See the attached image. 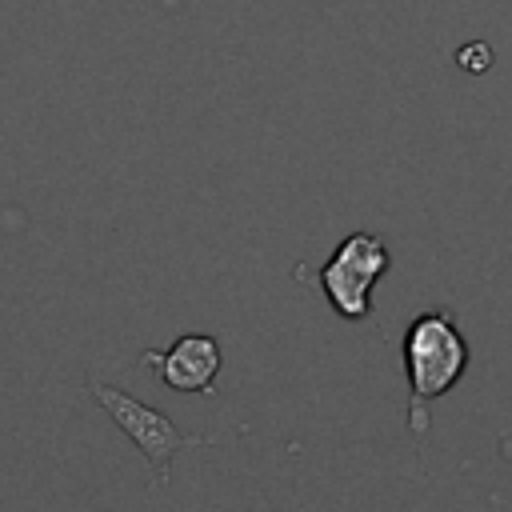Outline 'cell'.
I'll use <instances>...</instances> for the list:
<instances>
[{
  "label": "cell",
  "mask_w": 512,
  "mask_h": 512,
  "mask_svg": "<svg viewBox=\"0 0 512 512\" xmlns=\"http://www.w3.org/2000/svg\"><path fill=\"white\" fill-rule=\"evenodd\" d=\"M388 272V248L372 232H352L336 244L332 260L320 268V288L344 320H364L372 312V284Z\"/></svg>",
  "instance_id": "3"
},
{
  "label": "cell",
  "mask_w": 512,
  "mask_h": 512,
  "mask_svg": "<svg viewBox=\"0 0 512 512\" xmlns=\"http://www.w3.org/2000/svg\"><path fill=\"white\" fill-rule=\"evenodd\" d=\"M404 368L412 384V416L424 400L444 396L468 368V340L448 312H424L404 332Z\"/></svg>",
  "instance_id": "1"
},
{
  "label": "cell",
  "mask_w": 512,
  "mask_h": 512,
  "mask_svg": "<svg viewBox=\"0 0 512 512\" xmlns=\"http://www.w3.org/2000/svg\"><path fill=\"white\" fill-rule=\"evenodd\" d=\"M88 392L92 400L112 416V424L148 456L152 472H156V484H168V468H172V456L180 448H204L208 436H188L180 432L160 408H148L144 400L112 388V384H100V380H88Z\"/></svg>",
  "instance_id": "2"
},
{
  "label": "cell",
  "mask_w": 512,
  "mask_h": 512,
  "mask_svg": "<svg viewBox=\"0 0 512 512\" xmlns=\"http://www.w3.org/2000/svg\"><path fill=\"white\" fill-rule=\"evenodd\" d=\"M456 64L468 72V76H484L492 68V48L484 40H468L456 48Z\"/></svg>",
  "instance_id": "5"
},
{
  "label": "cell",
  "mask_w": 512,
  "mask_h": 512,
  "mask_svg": "<svg viewBox=\"0 0 512 512\" xmlns=\"http://www.w3.org/2000/svg\"><path fill=\"white\" fill-rule=\"evenodd\" d=\"M220 340L216 336H204V332H192V336H180L172 348L164 352H144L140 364H148L172 392H212L216 384V372H220Z\"/></svg>",
  "instance_id": "4"
}]
</instances>
